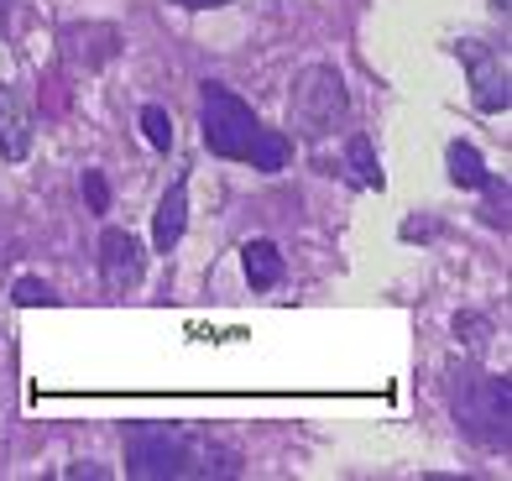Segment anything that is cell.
Masks as SVG:
<instances>
[{"mask_svg": "<svg viewBox=\"0 0 512 481\" xmlns=\"http://www.w3.org/2000/svg\"><path fill=\"white\" fill-rule=\"evenodd\" d=\"M351 116V95H345V79L335 63H309L293 84V100H288V121L304 142H324L335 126H345Z\"/></svg>", "mask_w": 512, "mask_h": 481, "instance_id": "cell-1", "label": "cell"}, {"mask_svg": "<svg viewBox=\"0 0 512 481\" xmlns=\"http://www.w3.org/2000/svg\"><path fill=\"white\" fill-rule=\"evenodd\" d=\"M194 461H199L194 440L173 424H131L126 429V476H136V481L183 476V471H194Z\"/></svg>", "mask_w": 512, "mask_h": 481, "instance_id": "cell-2", "label": "cell"}, {"mask_svg": "<svg viewBox=\"0 0 512 481\" xmlns=\"http://www.w3.org/2000/svg\"><path fill=\"white\" fill-rule=\"evenodd\" d=\"M507 414H512V387H507V377L465 372V377L455 382V419H460V429L471 434L476 445H486V450L507 445Z\"/></svg>", "mask_w": 512, "mask_h": 481, "instance_id": "cell-3", "label": "cell"}, {"mask_svg": "<svg viewBox=\"0 0 512 481\" xmlns=\"http://www.w3.org/2000/svg\"><path fill=\"white\" fill-rule=\"evenodd\" d=\"M199 126H204V147H209V152H215V157H230V163H241L251 131L262 126V121H256L251 105H246L241 95H230L225 84H204Z\"/></svg>", "mask_w": 512, "mask_h": 481, "instance_id": "cell-4", "label": "cell"}, {"mask_svg": "<svg viewBox=\"0 0 512 481\" xmlns=\"http://www.w3.org/2000/svg\"><path fill=\"white\" fill-rule=\"evenodd\" d=\"M460 63L465 74H471V95H476V110H486V116H497V110L512 105V89H507V58L497 48H486V42L465 37L460 42Z\"/></svg>", "mask_w": 512, "mask_h": 481, "instance_id": "cell-5", "label": "cell"}, {"mask_svg": "<svg viewBox=\"0 0 512 481\" xmlns=\"http://www.w3.org/2000/svg\"><path fill=\"white\" fill-rule=\"evenodd\" d=\"M100 272H105L110 293L136 288V283H142V272H147L142 241H136L131 231H121V225H105V236H100Z\"/></svg>", "mask_w": 512, "mask_h": 481, "instance_id": "cell-6", "label": "cell"}, {"mask_svg": "<svg viewBox=\"0 0 512 481\" xmlns=\"http://www.w3.org/2000/svg\"><path fill=\"white\" fill-rule=\"evenodd\" d=\"M63 53L74 68H84V74H95V68H105L115 53H121V32L105 27V21H74V27H63Z\"/></svg>", "mask_w": 512, "mask_h": 481, "instance_id": "cell-7", "label": "cell"}, {"mask_svg": "<svg viewBox=\"0 0 512 481\" xmlns=\"http://www.w3.org/2000/svg\"><path fill=\"white\" fill-rule=\"evenodd\" d=\"M32 136H37L32 110L21 105V95L11 84H0V157H6V163H27V157H32Z\"/></svg>", "mask_w": 512, "mask_h": 481, "instance_id": "cell-8", "label": "cell"}, {"mask_svg": "<svg viewBox=\"0 0 512 481\" xmlns=\"http://www.w3.org/2000/svg\"><path fill=\"white\" fill-rule=\"evenodd\" d=\"M183 225H189V178H178L168 194H162L157 215H152V246L157 251H173L183 241Z\"/></svg>", "mask_w": 512, "mask_h": 481, "instance_id": "cell-9", "label": "cell"}, {"mask_svg": "<svg viewBox=\"0 0 512 481\" xmlns=\"http://www.w3.org/2000/svg\"><path fill=\"white\" fill-rule=\"evenodd\" d=\"M288 157H293V142H288L283 131L256 126V131H251V142H246V157H241V163H251L256 173H283V168H288Z\"/></svg>", "mask_w": 512, "mask_h": 481, "instance_id": "cell-10", "label": "cell"}, {"mask_svg": "<svg viewBox=\"0 0 512 481\" xmlns=\"http://www.w3.org/2000/svg\"><path fill=\"white\" fill-rule=\"evenodd\" d=\"M241 267H246V283L262 288V293L283 283V251H277L272 241H246L241 246Z\"/></svg>", "mask_w": 512, "mask_h": 481, "instance_id": "cell-11", "label": "cell"}, {"mask_svg": "<svg viewBox=\"0 0 512 481\" xmlns=\"http://www.w3.org/2000/svg\"><path fill=\"white\" fill-rule=\"evenodd\" d=\"M345 163H351V173L361 178V189H377L382 194V163H377V147H371V136H351V142H345Z\"/></svg>", "mask_w": 512, "mask_h": 481, "instance_id": "cell-12", "label": "cell"}, {"mask_svg": "<svg viewBox=\"0 0 512 481\" xmlns=\"http://www.w3.org/2000/svg\"><path fill=\"white\" fill-rule=\"evenodd\" d=\"M486 178H492V173H486L481 152L471 142H450V183H455V189H481Z\"/></svg>", "mask_w": 512, "mask_h": 481, "instance_id": "cell-13", "label": "cell"}, {"mask_svg": "<svg viewBox=\"0 0 512 481\" xmlns=\"http://www.w3.org/2000/svg\"><path fill=\"white\" fill-rule=\"evenodd\" d=\"M142 131L157 152H173V116L162 105H142Z\"/></svg>", "mask_w": 512, "mask_h": 481, "instance_id": "cell-14", "label": "cell"}, {"mask_svg": "<svg viewBox=\"0 0 512 481\" xmlns=\"http://www.w3.org/2000/svg\"><path fill=\"white\" fill-rule=\"evenodd\" d=\"M481 189H486V210H481V220H486V225H497V231H507V183H502V178H486Z\"/></svg>", "mask_w": 512, "mask_h": 481, "instance_id": "cell-15", "label": "cell"}, {"mask_svg": "<svg viewBox=\"0 0 512 481\" xmlns=\"http://www.w3.org/2000/svg\"><path fill=\"white\" fill-rule=\"evenodd\" d=\"M11 299H16L21 309H42V304H53V288L42 283V278H16Z\"/></svg>", "mask_w": 512, "mask_h": 481, "instance_id": "cell-16", "label": "cell"}, {"mask_svg": "<svg viewBox=\"0 0 512 481\" xmlns=\"http://www.w3.org/2000/svg\"><path fill=\"white\" fill-rule=\"evenodd\" d=\"M455 335H465V346H486V335H492V325H486L481 314H455Z\"/></svg>", "mask_w": 512, "mask_h": 481, "instance_id": "cell-17", "label": "cell"}, {"mask_svg": "<svg viewBox=\"0 0 512 481\" xmlns=\"http://www.w3.org/2000/svg\"><path fill=\"white\" fill-rule=\"evenodd\" d=\"M84 199H89V210H95V215H110V183H105V173H84Z\"/></svg>", "mask_w": 512, "mask_h": 481, "instance_id": "cell-18", "label": "cell"}, {"mask_svg": "<svg viewBox=\"0 0 512 481\" xmlns=\"http://www.w3.org/2000/svg\"><path fill=\"white\" fill-rule=\"evenodd\" d=\"M418 236H434V220H408L403 225V241H418Z\"/></svg>", "mask_w": 512, "mask_h": 481, "instance_id": "cell-19", "label": "cell"}, {"mask_svg": "<svg viewBox=\"0 0 512 481\" xmlns=\"http://www.w3.org/2000/svg\"><path fill=\"white\" fill-rule=\"evenodd\" d=\"M168 6H183V11H215V6H230V0H168Z\"/></svg>", "mask_w": 512, "mask_h": 481, "instance_id": "cell-20", "label": "cell"}, {"mask_svg": "<svg viewBox=\"0 0 512 481\" xmlns=\"http://www.w3.org/2000/svg\"><path fill=\"white\" fill-rule=\"evenodd\" d=\"M0 32H6V0H0Z\"/></svg>", "mask_w": 512, "mask_h": 481, "instance_id": "cell-21", "label": "cell"}]
</instances>
